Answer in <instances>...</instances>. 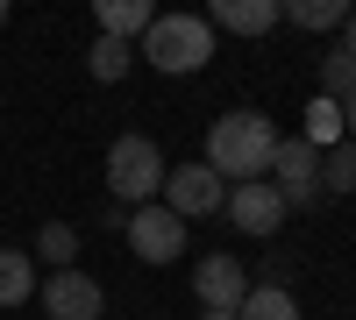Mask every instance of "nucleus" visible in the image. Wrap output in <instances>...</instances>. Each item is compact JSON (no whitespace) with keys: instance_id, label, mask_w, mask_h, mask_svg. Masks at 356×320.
<instances>
[{"instance_id":"nucleus-1","label":"nucleus","mask_w":356,"mask_h":320,"mask_svg":"<svg viewBox=\"0 0 356 320\" xmlns=\"http://www.w3.org/2000/svg\"><path fill=\"white\" fill-rule=\"evenodd\" d=\"M271 150H278V128H271V114H257V107H228L214 114V128H207V171H214L221 185H250L271 171Z\"/></svg>"},{"instance_id":"nucleus-2","label":"nucleus","mask_w":356,"mask_h":320,"mask_svg":"<svg viewBox=\"0 0 356 320\" xmlns=\"http://www.w3.org/2000/svg\"><path fill=\"white\" fill-rule=\"evenodd\" d=\"M207 57H214V28H207L200 15H157L150 28H143V43H136V65H157L164 78L200 71Z\"/></svg>"},{"instance_id":"nucleus-3","label":"nucleus","mask_w":356,"mask_h":320,"mask_svg":"<svg viewBox=\"0 0 356 320\" xmlns=\"http://www.w3.org/2000/svg\"><path fill=\"white\" fill-rule=\"evenodd\" d=\"M164 171H171V157L157 150V135H114L107 142V192H114V207H150L164 192Z\"/></svg>"},{"instance_id":"nucleus-4","label":"nucleus","mask_w":356,"mask_h":320,"mask_svg":"<svg viewBox=\"0 0 356 320\" xmlns=\"http://www.w3.org/2000/svg\"><path fill=\"white\" fill-rule=\"evenodd\" d=\"M122 235H129V249L143 256V264H178V256H186V235H193V228L178 221L164 199H150V207H129Z\"/></svg>"},{"instance_id":"nucleus-5","label":"nucleus","mask_w":356,"mask_h":320,"mask_svg":"<svg viewBox=\"0 0 356 320\" xmlns=\"http://www.w3.org/2000/svg\"><path fill=\"white\" fill-rule=\"evenodd\" d=\"M157 199H164L178 221H207V214H221V207H228V185H221L207 164H171Z\"/></svg>"},{"instance_id":"nucleus-6","label":"nucleus","mask_w":356,"mask_h":320,"mask_svg":"<svg viewBox=\"0 0 356 320\" xmlns=\"http://www.w3.org/2000/svg\"><path fill=\"white\" fill-rule=\"evenodd\" d=\"M36 292H43V313L50 320H100L107 313V285L93 278V271H50L43 285H36Z\"/></svg>"},{"instance_id":"nucleus-7","label":"nucleus","mask_w":356,"mask_h":320,"mask_svg":"<svg viewBox=\"0 0 356 320\" xmlns=\"http://www.w3.org/2000/svg\"><path fill=\"white\" fill-rule=\"evenodd\" d=\"M243 235H264L271 242L278 228H285V192L271 185V178H250V185H228V207H221Z\"/></svg>"},{"instance_id":"nucleus-8","label":"nucleus","mask_w":356,"mask_h":320,"mask_svg":"<svg viewBox=\"0 0 356 320\" xmlns=\"http://www.w3.org/2000/svg\"><path fill=\"white\" fill-rule=\"evenodd\" d=\"M193 292H200V313H235L243 292H250V271L235 264L228 249H214V256H200V264H193Z\"/></svg>"},{"instance_id":"nucleus-9","label":"nucleus","mask_w":356,"mask_h":320,"mask_svg":"<svg viewBox=\"0 0 356 320\" xmlns=\"http://www.w3.org/2000/svg\"><path fill=\"white\" fill-rule=\"evenodd\" d=\"M200 22L207 28H228V36H271V28L285 22V8H278V0H214Z\"/></svg>"},{"instance_id":"nucleus-10","label":"nucleus","mask_w":356,"mask_h":320,"mask_svg":"<svg viewBox=\"0 0 356 320\" xmlns=\"http://www.w3.org/2000/svg\"><path fill=\"white\" fill-rule=\"evenodd\" d=\"M93 22H100V36H114V43H143V28L157 22V8H150V0H93Z\"/></svg>"},{"instance_id":"nucleus-11","label":"nucleus","mask_w":356,"mask_h":320,"mask_svg":"<svg viewBox=\"0 0 356 320\" xmlns=\"http://www.w3.org/2000/svg\"><path fill=\"white\" fill-rule=\"evenodd\" d=\"M36 256L29 249H0V306H29L36 299Z\"/></svg>"},{"instance_id":"nucleus-12","label":"nucleus","mask_w":356,"mask_h":320,"mask_svg":"<svg viewBox=\"0 0 356 320\" xmlns=\"http://www.w3.org/2000/svg\"><path fill=\"white\" fill-rule=\"evenodd\" d=\"M300 142H307L314 157H328L335 142H349V135H342V100H321V93H314V107H307V128H300Z\"/></svg>"},{"instance_id":"nucleus-13","label":"nucleus","mask_w":356,"mask_h":320,"mask_svg":"<svg viewBox=\"0 0 356 320\" xmlns=\"http://www.w3.org/2000/svg\"><path fill=\"white\" fill-rule=\"evenodd\" d=\"M292 28H307V36H342V22H349V0H292L285 8Z\"/></svg>"},{"instance_id":"nucleus-14","label":"nucleus","mask_w":356,"mask_h":320,"mask_svg":"<svg viewBox=\"0 0 356 320\" xmlns=\"http://www.w3.org/2000/svg\"><path fill=\"white\" fill-rule=\"evenodd\" d=\"M235 320H300V299H292L285 285H250L243 306H235Z\"/></svg>"},{"instance_id":"nucleus-15","label":"nucleus","mask_w":356,"mask_h":320,"mask_svg":"<svg viewBox=\"0 0 356 320\" xmlns=\"http://www.w3.org/2000/svg\"><path fill=\"white\" fill-rule=\"evenodd\" d=\"M29 256H43L50 271H72V264H79V228H72V221H43Z\"/></svg>"},{"instance_id":"nucleus-16","label":"nucleus","mask_w":356,"mask_h":320,"mask_svg":"<svg viewBox=\"0 0 356 320\" xmlns=\"http://www.w3.org/2000/svg\"><path fill=\"white\" fill-rule=\"evenodd\" d=\"M314 185L328 192V199H349V192H356V142H335V150L321 157V171H314Z\"/></svg>"},{"instance_id":"nucleus-17","label":"nucleus","mask_w":356,"mask_h":320,"mask_svg":"<svg viewBox=\"0 0 356 320\" xmlns=\"http://www.w3.org/2000/svg\"><path fill=\"white\" fill-rule=\"evenodd\" d=\"M86 65H93V78H100V85H114V78H129V71H136V43L93 36V57H86Z\"/></svg>"},{"instance_id":"nucleus-18","label":"nucleus","mask_w":356,"mask_h":320,"mask_svg":"<svg viewBox=\"0 0 356 320\" xmlns=\"http://www.w3.org/2000/svg\"><path fill=\"white\" fill-rule=\"evenodd\" d=\"M349 93H356V57L328 43L321 50V100H349Z\"/></svg>"},{"instance_id":"nucleus-19","label":"nucleus","mask_w":356,"mask_h":320,"mask_svg":"<svg viewBox=\"0 0 356 320\" xmlns=\"http://www.w3.org/2000/svg\"><path fill=\"white\" fill-rule=\"evenodd\" d=\"M335 50H349V57H356V8H349V22H342V43H335Z\"/></svg>"},{"instance_id":"nucleus-20","label":"nucleus","mask_w":356,"mask_h":320,"mask_svg":"<svg viewBox=\"0 0 356 320\" xmlns=\"http://www.w3.org/2000/svg\"><path fill=\"white\" fill-rule=\"evenodd\" d=\"M342 135H349V142H356V93H349V100H342Z\"/></svg>"},{"instance_id":"nucleus-21","label":"nucleus","mask_w":356,"mask_h":320,"mask_svg":"<svg viewBox=\"0 0 356 320\" xmlns=\"http://www.w3.org/2000/svg\"><path fill=\"white\" fill-rule=\"evenodd\" d=\"M200 320H235V313H200Z\"/></svg>"},{"instance_id":"nucleus-22","label":"nucleus","mask_w":356,"mask_h":320,"mask_svg":"<svg viewBox=\"0 0 356 320\" xmlns=\"http://www.w3.org/2000/svg\"><path fill=\"white\" fill-rule=\"evenodd\" d=\"M0 22H8V0H0Z\"/></svg>"}]
</instances>
